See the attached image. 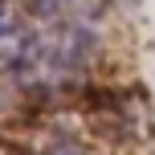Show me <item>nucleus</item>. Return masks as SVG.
Returning a JSON list of instances; mask_svg holds the SVG:
<instances>
[{
	"mask_svg": "<svg viewBox=\"0 0 155 155\" xmlns=\"http://www.w3.org/2000/svg\"><path fill=\"white\" fill-rule=\"evenodd\" d=\"M94 61V37L90 25H74V21H45L37 29L33 25V37L25 57L16 61V86L25 94H37V98H57V94H70L74 86H82V78L90 74Z\"/></svg>",
	"mask_w": 155,
	"mask_h": 155,
	"instance_id": "obj_1",
	"label": "nucleus"
},
{
	"mask_svg": "<svg viewBox=\"0 0 155 155\" xmlns=\"http://www.w3.org/2000/svg\"><path fill=\"white\" fill-rule=\"evenodd\" d=\"M29 37H33L29 16L16 4L0 0V70H8V74L16 70V61H21L25 49H29Z\"/></svg>",
	"mask_w": 155,
	"mask_h": 155,
	"instance_id": "obj_2",
	"label": "nucleus"
},
{
	"mask_svg": "<svg viewBox=\"0 0 155 155\" xmlns=\"http://www.w3.org/2000/svg\"><path fill=\"white\" fill-rule=\"evenodd\" d=\"M33 16L41 21H74V25H90L94 16H102L106 0H29Z\"/></svg>",
	"mask_w": 155,
	"mask_h": 155,
	"instance_id": "obj_3",
	"label": "nucleus"
},
{
	"mask_svg": "<svg viewBox=\"0 0 155 155\" xmlns=\"http://www.w3.org/2000/svg\"><path fill=\"white\" fill-rule=\"evenodd\" d=\"M45 155H82V147H78V143H70V139H57Z\"/></svg>",
	"mask_w": 155,
	"mask_h": 155,
	"instance_id": "obj_4",
	"label": "nucleus"
}]
</instances>
